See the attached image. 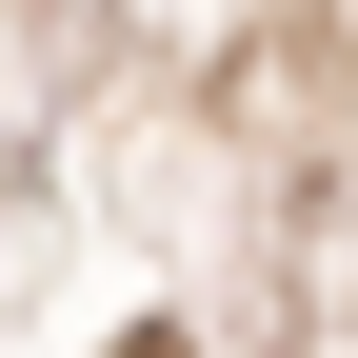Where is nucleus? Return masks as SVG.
I'll return each mask as SVG.
<instances>
[{"mask_svg": "<svg viewBox=\"0 0 358 358\" xmlns=\"http://www.w3.org/2000/svg\"><path fill=\"white\" fill-rule=\"evenodd\" d=\"M120 358H179V338H159V319H140V338H120Z\"/></svg>", "mask_w": 358, "mask_h": 358, "instance_id": "obj_1", "label": "nucleus"}]
</instances>
